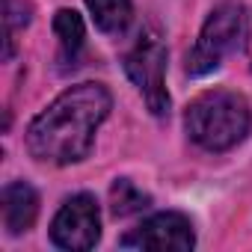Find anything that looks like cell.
Returning a JSON list of instances; mask_svg holds the SVG:
<instances>
[{"label": "cell", "instance_id": "obj_1", "mask_svg": "<svg viewBox=\"0 0 252 252\" xmlns=\"http://www.w3.org/2000/svg\"><path fill=\"white\" fill-rule=\"evenodd\" d=\"M113 107L101 83H77L48 104L27 128V152L45 163H77L89 155L98 125Z\"/></svg>", "mask_w": 252, "mask_h": 252}, {"label": "cell", "instance_id": "obj_2", "mask_svg": "<svg viewBox=\"0 0 252 252\" xmlns=\"http://www.w3.org/2000/svg\"><path fill=\"white\" fill-rule=\"evenodd\" d=\"M184 125L196 146L208 152H225L249 134L252 113L243 95L228 89H211V92H202L187 107Z\"/></svg>", "mask_w": 252, "mask_h": 252}, {"label": "cell", "instance_id": "obj_3", "mask_svg": "<svg viewBox=\"0 0 252 252\" xmlns=\"http://www.w3.org/2000/svg\"><path fill=\"white\" fill-rule=\"evenodd\" d=\"M249 36V12L237 0H222L220 6H214V12L208 15L196 48L187 54V74L202 77L208 71H214L222 57L243 51Z\"/></svg>", "mask_w": 252, "mask_h": 252}, {"label": "cell", "instance_id": "obj_4", "mask_svg": "<svg viewBox=\"0 0 252 252\" xmlns=\"http://www.w3.org/2000/svg\"><path fill=\"white\" fill-rule=\"evenodd\" d=\"M125 71L143 92L149 110L155 116L169 113V95H166V45L155 33H143L140 42L125 54Z\"/></svg>", "mask_w": 252, "mask_h": 252}, {"label": "cell", "instance_id": "obj_5", "mask_svg": "<svg viewBox=\"0 0 252 252\" xmlns=\"http://www.w3.org/2000/svg\"><path fill=\"white\" fill-rule=\"evenodd\" d=\"M98 237H101L98 202L89 193H77V196L65 199L63 208L57 211L54 222H51V240L60 249L86 252L98 243Z\"/></svg>", "mask_w": 252, "mask_h": 252}, {"label": "cell", "instance_id": "obj_6", "mask_svg": "<svg viewBox=\"0 0 252 252\" xmlns=\"http://www.w3.org/2000/svg\"><path fill=\"white\" fill-rule=\"evenodd\" d=\"M125 249H155V252H187L196 246V234H193V222L184 214L175 211H163L155 214L149 220H143L134 231H128L122 237Z\"/></svg>", "mask_w": 252, "mask_h": 252}, {"label": "cell", "instance_id": "obj_7", "mask_svg": "<svg viewBox=\"0 0 252 252\" xmlns=\"http://www.w3.org/2000/svg\"><path fill=\"white\" fill-rule=\"evenodd\" d=\"M39 217V196L27 181H12L3 187V225L9 234L33 228Z\"/></svg>", "mask_w": 252, "mask_h": 252}, {"label": "cell", "instance_id": "obj_8", "mask_svg": "<svg viewBox=\"0 0 252 252\" xmlns=\"http://www.w3.org/2000/svg\"><path fill=\"white\" fill-rule=\"evenodd\" d=\"M86 6H89L95 27L110 36L125 33V27L131 24V15H134L131 0H86Z\"/></svg>", "mask_w": 252, "mask_h": 252}, {"label": "cell", "instance_id": "obj_9", "mask_svg": "<svg viewBox=\"0 0 252 252\" xmlns=\"http://www.w3.org/2000/svg\"><path fill=\"white\" fill-rule=\"evenodd\" d=\"M54 33L60 36V57H63V63H74L80 48H83V39H86L80 15L74 9H60L54 15Z\"/></svg>", "mask_w": 252, "mask_h": 252}, {"label": "cell", "instance_id": "obj_10", "mask_svg": "<svg viewBox=\"0 0 252 252\" xmlns=\"http://www.w3.org/2000/svg\"><path fill=\"white\" fill-rule=\"evenodd\" d=\"M110 208L116 217H131L143 208H149V196L143 190H137L134 181L128 178H119L113 187H110Z\"/></svg>", "mask_w": 252, "mask_h": 252}, {"label": "cell", "instance_id": "obj_11", "mask_svg": "<svg viewBox=\"0 0 252 252\" xmlns=\"http://www.w3.org/2000/svg\"><path fill=\"white\" fill-rule=\"evenodd\" d=\"M3 21H6V51H3V57L9 60L12 57V33L18 30V27H27L30 24V3H24V0H3Z\"/></svg>", "mask_w": 252, "mask_h": 252}]
</instances>
